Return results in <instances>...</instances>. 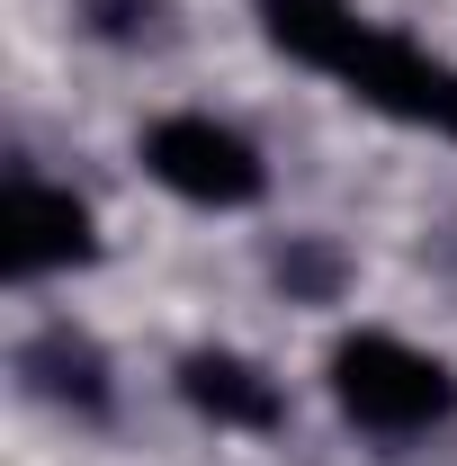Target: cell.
<instances>
[{
  "label": "cell",
  "mask_w": 457,
  "mask_h": 466,
  "mask_svg": "<svg viewBox=\"0 0 457 466\" xmlns=\"http://www.w3.org/2000/svg\"><path fill=\"white\" fill-rule=\"evenodd\" d=\"M332 395L368 431H431V421L457 412V377L395 332H359V341L332 350Z\"/></svg>",
  "instance_id": "cell-1"
},
{
  "label": "cell",
  "mask_w": 457,
  "mask_h": 466,
  "mask_svg": "<svg viewBox=\"0 0 457 466\" xmlns=\"http://www.w3.org/2000/svg\"><path fill=\"white\" fill-rule=\"evenodd\" d=\"M144 162H153V179H162L171 198H188V207H251V198L269 188L260 153H251L233 126H216V116H162V126L144 135Z\"/></svg>",
  "instance_id": "cell-2"
},
{
  "label": "cell",
  "mask_w": 457,
  "mask_h": 466,
  "mask_svg": "<svg viewBox=\"0 0 457 466\" xmlns=\"http://www.w3.org/2000/svg\"><path fill=\"white\" fill-rule=\"evenodd\" d=\"M341 81H350V99L403 116V126H440V135H457V63L421 55L412 36L368 27V36H359V55L341 63Z\"/></svg>",
  "instance_id": "cell-3"
},
{
  "label": "cell",
  "mask_w": 457,
  "mask_h": 466,
  "mask_svg": "<svg viewBox=\"0 0 457 466\" xmlns=\"http://www.w3.org/2000/svg\"><path fill=\"white\" fill-rule=\"evenodd\" d=\"M90 251H99V233H90V207H81L72 188H46V179H9V198H0V260H9V279L81 269Z\"/></svg>",
  "instance_id": "cell-4"
},
{
  "label": "cell",
  "mask_w": 457,
  "mask_h": 466,
  "mask_svg": "<svg viewBox=\"0 0 457 466\" xmlns=\"http://www.w3.org/2000/svg\"><path fill=\"white\" fill-rule=\"evenodd\" d=\"M179 395L207 421H225V431H279V386L251 359H233V350H188L179 359Z\"/></svg>",
  "instance_id": "cell-5"
},
{
  "label": "cell",
  "mask_w": 457,
  "mask_h": 466,
  "mask_svg": "<svg viewBox=\"0 0 457 466\" xmlns=\"http://www.w3.org/2000/svg\"><path fill=\"white\" fill-rule=\"evenodd\" d=\"M260 27H269V46H287L296 63H314V72H332V81H341V63L359 55V36H368V18H359L350 0H260Z\"/></svg>",
  "instance_id": "cell-6"
},
{
  "label": "cell",
  "mask_w": 457,
  "mask_h": 466,
  "mask_svg": "<svg viewBox=\"0 0 457 466\" xmlns=\"http://www.w3.org/2000/svg\"><path fill=\"white\" fill-rule=\"evenodd\" d=\"M18 377H27L46 404L108 412V359H99V341H81L72 323H55V332H36V341L18 350Z\"/></svg>",
  "instance_id": "cell-7"
},
{
  "label": "cell",
  "mask_w": 457,
  "mask_h": 466,
  "mask_svg": "<svg viewBox=\"0 0 457 466\" xmlns=\"http://www.w3.org/2000/svg\"><path fill=\"white\" fill-rule=\"evenodd\" d=\"M341 279H350V260L323 242V233H296V242L279 251V288L287 296H314V305H323V296H341Z\"/></svg>",
  "instance_id": "cell-8"
},
{
  "label": "cell",
  "mask_w": 457,
  "mask_h": 466,
  "mask_svg": "<svg viewBox=\"0 0 457 466\" xmlns=\"http://www.w3.org/2000/svg\"><path fill=\"white\" fill-rule=\"evenodd\" d=\"M81 9H90L99 36H153V9L162 0H81Z\"/></svg>",
  "instance_id": "cell-9"
}]
</instances>
